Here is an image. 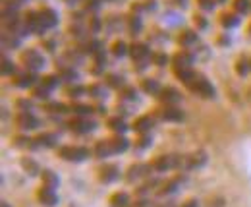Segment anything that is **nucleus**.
I'll use <instances>...</instances> for the list:
<instances>
[{
  "instance_id": "1",
  "label": "nucleus",
  "mask_w": 251,
  "mask_h": 207,
  "mask_svg": "<svg viewBox=\"0 0 251 207\" xmlns=\"http://www.w3.org/2000/svg\"><path fill=\"white\" fill-rule=\"evenodd\" d=\"M186 163V155H158L151 161V167L155 173H166V171H182Z\"/></svg>"
},
{
  "instance_id": "2",
  "label": "nucleus",
  "mask_w": 251,
  "mask_h": 207,
  "mask_svg": "<svg viewBox=\"0 0 251 207\" xmlns=\"http://www.w3.org/2000/svg\"><path fill=\"white\" fill-rule=\"evenodd\" d=\"M91 153L93 151L85 146H62L58 149V157L70 163H83L85 159L91 157Z\"/></svg>"
},
{
  "instance_id": "3",
  "label": "nucleus",
  "mask_w": 251,
  "mask_h": 207,
  "mask_svg": "<svg viewBox=\"0 0 251 207\" xmlns=\"http://www.w3.org/2000/svg\"><path fill=\"white\" fill-rule=\"evenodd\" d=\"M189 91H193V93H197L199 97H203V99H213L215 95H217V89L213 88V84L203 76V74H195V78L191 80V84L188 86Z\"/></svg>"
},
{
  "instance_id": "4",
  "label": "nucleus",
  "mask_w": 251,
  "mask_h": 207,
  "mask_svg": "<svg viewBox=\"0 0 251 207\" xmlns=\"http://www.w3.org/2000/svg\"><path fill=\"white\" fill-rule=\"evenodd\" d=\"M20 60H22V64L25 66L27 72H37V70H41V68L45 66V57H43L37 49H27V51H24V53L20 55Z\"/></svg>"
},
{
  "instance_id": "5",
  "label": "nucleus",
  "mask_w": 251,
  "mask_h": 207,
  "mask_svg": "<svg viewBox=\"0 0 251 207\" xmlns=\"http://www.w3.org/2000/svg\"><path fill=\"white\" fill-rule=\"evenodd\" d=\"M151 171H153L151 163H135V165H131V167L127 169V173H126V182L133 184V182H137V180H141V178L149 177Z\"/></svg>"
},
{
  "instance_id": "6",
  "label": "nucleus",
  "mask_w": 251,
  "mask_h": 207,
  "mask_svg": "<svg viewBox=\"0 0 251 207\" xmlns=\"http://www.w3.org/2000/svg\"><path fill=\"white\" fill-rule=\"evenodd\" d=\"M68 128L74 132V134H89L97 128V122L91 120L89 117H75L74 120L68 122Z\"/></svg>"
},
{
  "instance_id": "7",
  "label": "nucleus",
  "mask_w": 251,
  "mask_h": 207,
  "mask_svg": "<svg viewBox=\"0 0 251 207\" xmlns=\"http://www.w3.org/2000/svg\"><path fill=\"white\" fill-rule=\"evenodd\" d=\"M120 178V167L118 165H112V163H104L100 169H99V180L104 182V184H110L114 180Z\"/></svg>"
},
{
  "instance_id": "8",
  "label": "nucleus",
  "mask_w": 251,
  "mask_h": 207,
  "mask_svg": "<svg viewBox=\"0 0 251 207\" xmlns=\"http://www.w3.org/2000/svg\"><path fill=\"white\" fill-rule=\"evenodd\" d=\"M158 117L162 120H166V122H182L184 120V111L180 109V107H176V105H166L164 109H160L157 113Z\"/></svg>"
},
{
  "instance_id": "9",
  "label": "nucleus",
  "mask_w": 251,
  "mask_h": 207,
  "mask_svg": "<svg viewBox=\"0 0 251 207\" xmlns=\"http://www.w3.org/2000/svg\"><path fill=\"white\" fill-rule=\"evenodd\" d=\"M16 124H18L22 130L29 132V130H37L41 122H39V118H37L33 113H18V115H16Z\"/></svg>"
},
{
  "instance_id": "10",
  "label": "nucleus",
  "mask_w": 251,
  "mask_h": 207,
  "mask_svg": "<svg viewBox=\"0 0 251 207\" xmlns=\"http://www.w3.org/2000/svg\"><path fill=\"white\" fill-rule=\"evenodd\" d=\"M184 180H186V175H176L174 178L166 180L164 184H160V188L157 190V196H170V194H174L182 186Z\"/></svg>"
},
{
  "instance_id": "11",
  "label": "nucleus",
  "mask_w": 251,
  "mask_h": 207,
  "mask_svg": "<svg viewBox=\"0 0 251 207\" xmlns=\"http://www.w3.org/2000/svg\"><path fill=\"white\" fill-rule=\"evenodd\" d=\"M207 163V153L205 151H193L186 155V163H184V171H193V169H199Z\"/></svg>"
},
{
  "instance_id": "12",
  "label": "nucleus",
  "mask_w": 251,
  "mask_h": 207,
  "mask_svg": "<svg viewBox=\"0 0 251 207\" xmlns=\"http://www.w3.org/2000/svg\"><path fill=\"white\" fill-rule=\"evenodd\" d=\"M37 198H39V202H41L43 206H47V207H54L58 204L56 190H52V188H49V186H41L39 192H37Z\"/></svg>"
},
{
  "instance_id": "13",
  "label": "nucleus",
  "mask_w": 251,
  "mask_h": 207,
  "mask_svg": "<svg viewBox=\"0 0 251 207\" xmlns=\"http://www.w3.org/2000/svg\"><path fill=\"white\" fill-rule=\"evenodd\" d=\"M24 24H25L27 31H29V33H35V35H41V31H45L43 24H41V16H39V12L29 10V12L25 14V18H24Z\"/></svg>"
},
{
  "instance_id": "14",
  "label": "nucleus",
  "mask_w": 251,
  "mask_h": 207,
  "mask_svg": "<svg viewBox=\"0 0 251 207\" xmlns=\"http://www.w3.org/2000/svg\"><path fill=\"white\" fill-rule=\"evenodd\" d=\"M157 97L164 105H178L182 101V95L176 88H162Z\"/></svg>"
},
{
  "instance_id": "15",
  "label": "nucleus",
  "mask_w": 251,
  "mask_h": 207,
  "mask_svg": "<svg viewBox=\"0 0 251 207\" xmlns=\"http://www.w3.org/2000/svg\"><path fill=\"white\" fill-rule=\"evenodd\" d=\"M149 47L145 43H133L129 45V57L133 59V62H145L149 59Z\"/></svg>"
},
{
  "instance_id": "16",
  "label": "nucleus",
  "mask_w": 251,
  "mask_h": 207,
  "mask_svg": "<svg viewBox=\"0 0 251 207\" xmlns=\"http://www.w3.org/2000/svg\"><path fill=\"white\" fill-rule=\"evenodd\" d=\"M191 64H193V55L189 53L188 49H184V51H180V53H176V55L172 57V66H174V70L191 68Z\"/></svg>"
},
{
  "instance_id": "17",
  "label": "nucleus",
  "mask_w": 251,
  "mask_h": 207,
  "mask_svg": "<svg viewBox=\"0 0 251 207\" xmlns=\"http://www.w3.org/2000/svg\"><path fill=\"white\" fill-rule=\"evenodd\" d=\"M37 76H35V72H24V74H18L14 80H12V84L16 86V88H22V89H25V88H33L35 84H37Z\"/></svg>"
},
{
  "instance_id": "18",
  "label": "nucleus",
  "mask_w": 251,
  "mask_h": 207,
  "mask_svg": "<svg viewBox=\"0 0 251 207\" xmlns=\"http://www.w3.org/2000/svg\"><path fill=\"white\" fill-rule=\"evenodd\" d=\"M155 126V118L151 117V115H143V117H139V118H135V122H133V130L137 132V134H149L151 132V128Z\"/></svg>"
},
{
  "instance_id": "19",
  "label": "nucleus",
  "mask_w": 251,
  "mask_h": 207,
  "mask_svg": "<svg viewBox=\"0 0 251 207\" xmlns=\"http://www.w3.org/2000/svg\"><path fill=\"white\" fill-rule=\"evenodd\" d=\"M39 16H41V24H43V28L45 30H50V28H54L56 24H58V16H56V12L52 10V8H43L41 12H39Z\"/></svg>"
},
{
  "instance_id": "20",
  "label": "nucleus",
  "mask_w": 251,
  "mask_h": 207,
  "mask_svg": "<svg viewBox=\"0 0 251 207\" xmlns=\"http://www.w3.org/2000/svg\"><path fill=\"white\" fill-rule=\"evenodd\" d=\"M33 140H35L37 148H54V146L58 144V136L52 134V132H43V134H39V136L33 138Z\"/></svg>"
},
{
  "instance_id": "21",
  "label": "nucleus",
  "mask_w": 251,
  "mask_h": 207,
  "mask_svg": "<svg viewBox=\"0 0 251 207\" xmlns=\"http://www.w3.org/2000/svg\"><path fill=\"white\" fill-rule=\"evenodd\" d=\"M108 146H110L112 155H118V153L127 151L129 142H127V138H126V136H114V138H110V140H108Z\"/></svg>"
},
{
  "instance_id": "22",
  "label": "nucleus",
  "mask_w": 251,
  "mask_h": 207,
  "mask_svg": "<svg viewBox=\"0 0 251 207\" xmlns=\"http://www.w3.org/2000/svg\"><path fill=\"white\" fill-rule=\"evenodd\" d=\"M20 165H22V169L29 175V177H41V167H39V163L31 159V157H22V161H20Z\"/></svg>"
},
{
  "instance_id": "23",
  "label": "nucleus",
  "mask_w": 251,
  "mask_h": 207,
  "mask_svg": "<svg viewBox=\"0 0 251 207\" xmlns=\"http://www.w3.org/2000/svg\"><path fill=\"white\" fill-rule=\"evenodd\" d=\"M41 180H43V186H49L52 190H56L60 186V178H58V175L54 171H50V169H43Z\"/></svg>"
},
{
  "instance_id": "24",
  "label": "nucleus",
  "mask_w": 251,
  "mask_h": 207,
  "mask_svg": "<svg viewBox=\"0 0 251 207\" xmlns=\"http://www.w3.org/2000/svg\"><path fill=\"white\" fill-rule=\"evenodd\" d=\"M160 89L162 88H160L158 80H155V78H145V80H141V91L147 93V95H158Z\"/></svg>"
},
{
  "instance_id": "25",
  "label": "nucleus",
  "mask_w": 251,
  "mask_h": 207,
  "mask_svg": "<svg viewBox=\"0 0 251 207\" xmlns=\"http://www.w3.org/2000/svg\"><path fill=\"white\" fill-rule=\"evenodd\" d=\"M106 126L116 134V136H124L126 130H127V124H126L124 118H120V117H112V118H108L106 122Z\"/></svg>"
},
{
  "instance_id": "26",
  "label": "nucleus",
  "mask_w": 251,
  "mask_h": 207,
  "mask_svg": "<svg viewBox=\"0 0 251 207\" xmlns=\"http://www.w3.org/2000/svg\"><path fill=\"white\" fill-rule=\"evenodd\" d=\"M108 204H110V207H129L131 202H129L127 192H114V194L110 196Z\"/></svg>"
},
{
  "instance_id": "27",
  "label": "nucleus",
  "mask_w": 251,
  "mask_h": 207,
  "mask_svg": "<svg viewBox=\"0 0 251 207\" xmlns=\"http://www.w3.org/2000/svg\"><path fill=\"white\" fill-rule=\"evenodd\" d=\"M143 30V22H141V18L137 16V14H131V16H127V31H129V35H139Z\"/></svg>"
},
{
  "instance_id": "28",
  "label": "nucleus",
  "mask_w": 251,
  "mask_h": 207,
  "mask_svg": "<svg viewBox=\"0 0 251 207\" xmlns=\"http://www.w3.org/2000/svg\"><path fill=\"white\" fill-rule=\"evenodd\" d=\"M93 155L97 157V159H106V157H110L112 151H110V146H108V140H100V142H97V144H95V149H93Z\"/></svg>"
},
{
  "instance_id": "29",
  "label": "nucleus",
  "mask_w": 251,
  "mask_h": 207,
  "mask_svg": "<svg viewBox=\"0 0 251 207\" xmlns=\"http://www.w3.org/2000/svg\"><path fill=\"white\" fill-rule=\"evenodd\" d=\"M220 24H222V28L232 30L240 24V18H238L236 12H224V14H220Z\"/></svg>"
},
{
  "instance_id": "30",
  "label": "nucleus",
  "mask_w": 251,
  "mask_h": 207,
  "mask_svg": "<svg viewBox=\"0 0 251 207\" xmlns=\"http://www.w3.org/2000/svg\"><path fill=\"white\" fill-rule=\"evenodd\" d=\"M131 10H133V14H139V12H153V10H157V0H139V2L131 4Z\"/></svg>"
},
{
  "instance_id": "31",
  "label": "nucleus",
  "mask_w": 251,
  "mask_h": 207,
  "mask_svg": "<svg viewBox=\"0 0 251 207\" xmlns=\"http://www.w3.org/2000/svg\"><path fill=\"white\" fill-rule=\"evenodd\" d=\"M58 76H60V80H66V82H70V84H75L77 80H79V76H77V72L74 70V68H70V66H58Z\"/></svg>"
},
{
  "instance_id": "32",
  "label": "nucleus",
  "mask_w": 251,
  "mask_h": 207,
  "mask_svg": "<svg viewBox=\"0 0 251 207\" xmlns=\"http://www.w3.org/2000/svg\"><path fill=\"white\" fill-rule=\"evenodd\" d=\"M197 39H199V37H197V33H195V31L186 30V31H182V33H180L178 43H180L182 47H186V49H188V47H191V45H195V43H197Z\"/></svg>"
},
{
  "instance_id": "33",
  "label": "nucleus",
  "mask_w": 251,
  "mask_h": 207,
  "mask_svg": "<svg viewBox=\"0 0 251 207\" xmlns=\"http://www.w3.org/2000/svg\"><path fill=\"white\" fill-rule=\"evenodd\" d=\"M236 74L240 76V78H244V76H248L251 72V60L246 59V57H240V59L236 60Z\"/></svg>"
},
{
  "instance_id": "34",
  "label": "nucleus",
  "mask_w": 251,
  "mask_h": 207,
  "mask_svg": "<svg viewBox=\"0 0 251 207\" xmlns=\"http://www.w3.org/2000/svg\"><path fill=\"white\" fill-rule=\"evenodd\" d=\"M70 111H72L74 115H77V117H91L95 109L91 107V105H81V103H74V105H70Z\"/></svg>"
},
{
  "instance_id": "35",
  "label": "nucleus",
  "mask_w": 251,
  "mask_h": 207,
  "mask_svg": "<svg viewBox=\"0 0 251 207\" xmlns=\"http://www.w3.org/2000/svg\"><path fill=\"white\" fill-rule=\"evenodd\" d=\"M2 45H4V49H16V47H20V37L16 33L6 31V33H2Z\"/></svg>"
},
{
  "instance_id": "36",
  "label": "nucleus",
  "mask_w": 251,
  "mask_h": 207,
  "mask_svg": "<svg viewBox=\"0 0 251 207\" xmlns=\"http://www.w3.org/2000/svg\"><path fill=\"white\" fill-rule=\"evenodd\" d=\"M104 82H106V86L112 89H124L126 88V82L122 76H118V74H108L106 78H104Z\"/></svg>"
},
{
  "instance_id": "37",
  "label": "nucleus",
  "mask_w": 251,
  "mask_h": 207,
  "mask_svg": "<svg viewBox=\"0 0 251 207\" xmlns=\"http://www.w3.org/2000/svg\"><path fill=\"white\" fill-rule=\"evenodd\" d=\"M41 86L45 89H49V91H52V89H56L60 86V76H43L41 78Z\"/></svg>"
},
{
  "instance_id": "38",
  "label": "nucleus",
  "mask_w": 251,
  "mask_h": 207,
  "mask_svg": "<svg viewBox=\"0 0 251 207\" xmlns=\"http://www.w3.org/2000/svg\"><path fill=\"white\" fill-rule=\"evenodd\" d=\"M45 111H49L50 115H66V113H70V107L64 103H47Z\"/></svg>"
},
{
  "instance_id": "39",
  "label": "nucleus",
  "mask_w": 251,
  "mask_h": 207,
  "mask_svg": "<svg viewBox=\"0 0 251 207\" xmlns=\"http://www.w3.org/2000/svg\"><path fill=\"white\" fill-rule=\"evenodd\" d=\"M110 51H112V55H114L116 59H122V57H126V55H129V47L126 45L124 41H114Z\"/></svg>"
},
{
  "instance_id": "40",
  "label": "nucleus",
  "mask_w": 251,
  "mask_h": 207,
  "mask_svg": "<svg viewBox=\"0 0 251 207\" xmlns=\"http://www.w3.org/2000/svg\"><path fill=\"white\" fill-rule=\"evenodd\" d=\"M87 93H89V97H93V99H104L106 97V89L102 84H91L89 88H87Z\"/></svg>"
},
{
  "instance_id": "41",
  "label": "nucleus",
  "mask_w": 251,
  "mask_h": 207,
  "mask_svg": "<svg viewBox=\"0 0 251 207\" xmlns=\"http://www.w3.org/2000/svg\"><path fill=\"white\" fill-rule=\"evenodd\" d=\"M232 6H234V12L238 16H242V14H248L251 10V0H234Z\"/></svg>"
},
{
  "instance_id": "42",
  "label": "nucleus",
  "mask_w": 251,
  "mask_h": 207,
  "mask_svg": "<svg viewBox=\"0 0 251 207\" xmlns=\"http://www.w3.org/2000/svg\"><path fill=\"white\" fill-rule=\"evenodd\" d=\"M16 109H18L20 113H31L33 101L25 99V97H20V99H16Z\"/></svg>"
},
{
  "instance_id": "43",
  "label": "nucleus",
  "mask_w": 251,
  "mask_h": 207,
  "mask_svg": "<svg viewBox=\"0 0 251 207\" xmlns=\"http://www.w3.org/2000/svg\"><path fill=\"white\" fill-rule=\"evenodd\" d=\"M83 93H87V88H83V86H70V88L66 89V95L70 97V99H77V97H81Z\"/></svg>"
},
{
  "instance_id": "44",
  "label": "nucleus",
  "mask_w": 251,
  "mask_h": 207,
  "mask_svg": "<svg viewBox=\"0 0 251 207\" xmlns=\"http://www.w3.org/2000/svg\"><path fill=\"white\" fill-rule=\"evenodd\" d=\"M120 99H122V101H137V91H135V88H127V86H126V88L120 91Z\"/></svg>"
},
{
  "instance_id": "45",
  "label": "nucleus",
  "mask_w": 251,
  "mask_h": 207,
  "mask_svg": "<svg viewBox=\"0 0 251 207\" xmlns=\"http://www.w3.org/2000/svg\"><path fill=\"white\" fill-rule=\"evenodd\" d=\"M155 186H158V180H155V178H153V180H147L141 188H137V196H145V194H149Z\"/></svg>"
},
{
  "instance_id": "46",
  "label": "nucleus",
  "mask_w": 251,
  "mask_h": 207,
  "mask_svg": "<svg viewBox=\"0 0 251 207\" xmlns=\"http://www.w3.org/2000/svg\"><path fill=\"white\" fill-rule=\"evenodd\" d=\"M16 72V66H14V62L8 59L2 60V76H12Z\"/></svg>"
},
{
  "instance_id": "47",
  "label": "nucleus",
  "mask_w": 251,
  "mask_h": 207,
  "mask_svg": "<svg viewBox=\"0 0 251 207\" xmlns=\"http://www.w3.org/2000/svg\"><path fill=\"white\" fill-rule=\"evenodd\" d=\"M151 144H153V138H151L149 134H143V136H141V138L135 142V148H137V149H145V148H149Z\"/></svg>"
},
{
  "instance_id": "48",
  "label": "nucleus",
  "mask_w": 251,
  "mask_h": 207,
  "mask_svg": "<svg viewBox=\"0 0 251 207\" xmlns=\"http://www.w3.org/2000/svg\"><path fill=\"white\" fill-rule=\"evenodd\" d=\"M49 93H50V91H49V89H45L43 86L33 89V97H35V99H39V101H49Z\"/></svg>"
},
{
  "instance_id": "49",
  "label": "nucleus",
  "mask_w": 251,
  "mask_h": 207,
  "mask_svg": "<svg viewBox=\"0 0 251 207\" xmlns=\"http://www.w3.org/2000/svg\"><path fill=\"white\" fill-rule=\"evenodd\" d=\"M193 24H195L197 30H205V28H207V18H205L203 14H195V16H193Z\"/></svg>"
},
{
  "instance_id": "50",
  "label": "nucleus",
  "mask_w": 251,
  "mask_h": 207,
  "mask_svg": "<svg viewBox=\"0 0 251 207\" xmlns=\"http://www.w3.org/2000/svg\"><path fill=\"white\" fill-rule=\"evenodd\" d=\"M87 26H89V31H91V33H99V30H100V20H99L97 16H89Z\"/></svg>"
},
{
  "instance_id": "51",
  "label": "nucleus",
  "mask_w": 251,
  "mask_h": 207,
  "mask_svg": "<svg viewBox=\"0 0 251 207\" xmlns=\"http://www.w3.org/2000/svg\"><path fill=\"white\" fill-rule=\"evenodd\" d=\"M151 59H153V62H155L157 66H164V64L168 62V57H166L164 53H157V55H151Z\"/></svg>"
},
{
  "instance_id": "52",
  "label": "nucleus",
  "mask_w": 251,
  "mask_h": 207,
  "mask_svg": "<svg viewBox=\"0 0 251 207\" xmlns=\"http://www.w3.org/2000/svg\"><path fill=\"white\" fill-rule=\"evenodd\" d=\"M180 207H199V202L197 200H188L186 204H182Z\"/></svg>"
},
{
  "instance_id": "53",
  "label": "nucleus",
  "mask_w": 251,
  "mask_h": 207,
  "mask_svg": "<svg viewBox=\"0 0 251 207\" xmlns=\"http://www.w3.org/2000/svg\"><path fill=\"white\" fill-rule=\"evenodd\" d=\"M99 115H106V107L104 105H97V109H95Z\"/></svg>"
},
{
  "instance_id": "54",
  "label": "nucleus",
  "mask_w": 251,
  "mask_h": 207,
  "mask_svg": "<svg viewBox=\"0 0 251 207\" xmlns=\"http://www.w3.org/2000/svg\"><path fill=\"white\" fill-rule=\"evenodd\" d=\"M219 45H230V37H219Z\"/></svg>"
},
{
  "instance_id": "55",
  "label": "nucleus",
  "mask_w": 251,
  "mask_h": 207,
  "mask_svg": "<svg viewBox=\"0 0 251 207\" xmlns=\"http://www.w3.org/2000/svg\"><path fill=\"white\" fill-rule=\"evenodd\" d=\"M64 2H66V4H68V6H75V4H77V2H79V0H64Z\"/></svg>"
},
{
  "instance_id": "56",
  "label": "nucleus",
  "mask_w": 251,
  "mask_h": 207,
  "mask_svg": "<svg viewBox=\"0 0 251 207\" xmlns=\"http://www.w3.org/2000/svg\"><path fill=\"white\" fill-rule=\"evenodd\" d=\"M174 2H176V4H180V6H186V2H188V0H174Z\"/></svg>"
},
{
  "instance_id": "57",
  "label": "nucleus",
  "mask_w": 251,
  "mask_h": 207,
  "mask_svg": "<svg viewBox=\"0 0 251 207\" xmlns=\"http://www.w3.org/2000/svg\"><path fill=\"white\" fill-rule=\"evenodd\" d=\"M2 207H10V204L8 202H2Z\"/></svg>"
},
{
  "instance_id": "58",
  "label": "nucleus",
  "mask_w": 251,
  "mask_h": 207,
  "mask_svg": "<svg viewBox=\"0 0 251 207\" xmlns=\"http://www.w3.org/2000/svg\"><path fill=\"white\" fill-rule=\"evenodd\" d=\"M250 35H251V26H250Z\"/></svg>"
},
{
  "instance_id": "59",
  "label": "nucleus",
  "mask_w": 251,
  "mask_h": 207,
  "mask_svg": "<svg viewBox=\"0 0 251 207\" xmlns=\"http://www.w3.org/2000/svg\"><path fill=\"white\" fill-rule=\"evenodd\" d=\"M219 2H224V0H219Z\"/></svg>"
}]
</instances>
